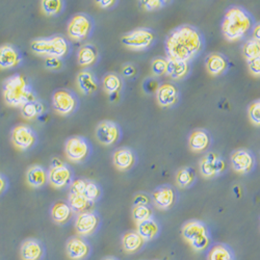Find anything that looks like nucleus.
I'll use <instances>...</instances> for the list:
<instances>
[{
    "label": "nucleus",
    "mask_w": 260,
    "mask_h": 260,
    "mask_svg": "<svg viewBox=\"0 0 260 260\" xmlns=\"http://www.w3.org/2000/svg\"><path fill=\"white\" fill-rule=\"evenodd\" d=\"M138 162V156L132 148L121 147L114 151L113 164L120 171L132 170Z\"/></svg>",
    "instance_id": "obj_17"
},
{
    "label": "nucleus",
    "mask_w": 260,
    "mask_h": 260,
    "mask_svg": "<svg viewBox=\"0 0 260 260\" xmlns=\"http://www.w3.org/2000/svg\"><path fill=\"white\" fill-rule=\"evenodd\" d=\"M151 204H152L151 196L146 192H139L134 197V206H151Z\"/></svg>",
    "instance_id": "obj_46"
},
{
    "label": "nucleus",
    "mask_w": 260,
    "mask_h": 260,
    "mask_svg": "<svg viewBox=\"0 0 260 260\" xmlns=\"http://www.w3.org/2000/svg\"><path fill=\"white\" fill-rule=\"evenodd\" d=\"M82 196L90 203L93 204V203L99 201L100 198L102 197V189L97 182H95L93 180L85 179L84 186L82 189Z\"/></svg>",
    "instance_id": "obj_34"
},
{
    "label": "nucleus",
    "mask_w": 260,
    "mask_h": 260,
    "mask_svg": "<svg viewBox=\"0 0 260 260\" xmlns=\"http://www.w3.org/2000/svg\"><path fill=\"white\" fill-rule=\"evenodd\" d=\"M211 145V137L206 129H194L188 137V147L193 152H204Z\"/></svg>",
    "instance_id": "obj_23"
},
{
    "label": "nucleus",
    "mask_w": 260,
    "mask_h": 260,
    "mask_svg": "<svg viewBox=\"0 0 260 260\" xmlns=\"http://www.w3.org/2000/svg\"><path fill=\"white\" fill-rule=\"evenodd\" d=\"M181 233L184 240L190 243L194 238H197L203 234L210 233L208 227L205 223L199 220H190L184 223L181 229Z\"/></svg>",
    "instance_id": "obj_25"
},
{
    "label": "nucleus",
    "mask_w": 260,
    "mask_h": 260,
    "mask_svg": "<svg viewBox=\"0 0 260 260\" xmlns=\"http://www.w3.org/2000/svg\"><path fill=\"white\" fill-rule=\"evenodd\" d=\"M248 115L251 122L254 125L256 126L260 125V100L259 99H256L249 105Z\"/></svg>",
    "instance_id": "obj_42"
},
{
    "label": "nucleus",
    "mask_w": 260,
    "mask_h": 260,
    "mask_svg": "<svg viewBox=\"0 0 260 260\" xmlns=\"http://www.w3.org/2000/svg\"><path fill=\"white\" fill-rule=\"evenodd\" d=\"M243 55L247 60L260 57V42L250 39L243 46Z\"/></svg>",
    "instance_id": "obj_38"
},
{
    "label": "nucleus",
    "mask_w": 260,
    "mask_h": 260,
    "mask_svg": "<svg viewBox=\"0 0 260 260\" xmlns=\"http://www.w3.org/2000/svg\"><path fill=\"white\" fill-rule=\"evenodd\" d=\"M122 246L127 253H137L145 246V241L137 231H127L122 236Z\"/></svg>",
    "instance_id": "obj_29"
},
{
    "label": "nucleus",
    "mask_w": 260,
    "mask_h": 260,
    "mask_svg": "<svg viewBox=\"0 0 260 260\" xmlns=\"http://www.w3.org/2000/svg\"><path fill=\"white\" fill-rule=\"evenodd\" d=\"M94 20L90 15L78 13L70 19L67 32L70 39L74 41H83L90 38L94 30Z\"/></svg>",
    "instance_id": "obj_6"
},
{
    "label": "nucleus",
    "mask_w": 260,
    "mask_h": 260,
    "mask_svg": "<svg viewBox=\"0 0 260 260\" xmlns=\"http://www.w3.org/2000/svg\"><path fill=\"white\" fill-rule=\"evenodd\" d=\"M156 36L154 31L147 27L136 28L132 31H128L121 38L122 44L135 51L148 50L155 43Z\"/></svg>",
    "instance_id": "obj_5"
},
{
    "label": "nucleus",
    "mask_w": 260,
    "mask_h": 260,
    "mask_svg": "<svg viewBox=\"0 0 260 260\" xmlns=\"http://www.w3.org/2000/svg\"><path fill=\"white\" fill-rule=\"evenodd\" d=\"M102 86L103 90L110 95L111 97L116 96L122 90L123 80L122 77L117 73H107L104 75L102 79Z\"/></svg>",
    "instance_id": "obj_31"
},
{
    "label": "nucleus",
    "mask_w": 260,
    "mask_h": 260,
    "mask_svg": "<svg viewBox=\"0 0 260 260\" xmlns=\"http://www.w3.org/2000/svg\"><path fill=\"white\" fill-rule=\"evenodd\" d=\"M252 39L260 42V24L259 22H256L252 28Z\"/></svg>",
    "instance_id": "obj_51"
},
{
    "label": "nucleus",
    "mask_w": 260,
    "mask_h": 260,
    "mask_svg": "<svg viewBox=\"0 0 260 260\" xmlns=\"http://www.w3.org/2000/svg\"><path fill=\"white\" fill-rule=\"evenodd\" d=\"M9 187V181L5 175L0 173V194L4 193Z\"/></svg>",
    "instance_id": "obj_50"
},
{
    "label": "nucleus",
    "mask_w": 260,
    "mask_h": 260,
    "mask_svg": "<svg viewBox=\"0 0 260 260\" xmlns=\"http://www.w3.org/2000/svg\"><path fill=\"white\" fill-rule=\"evenodd\" d=\"M95 4L100 9H112L118 5V2H116V0H98V2H95Z\"/></svg>",
    "instance_id": "obj_49"
},
{
    "label": "nucleus",
    "mask_w": 260,
    "mask_h": 260,
    "mask_svg": "<svg viewBox=\"0 0 260 260\" xmlns=\"http://www.w3.org/2000/svg\"><path fill=\"white\" fill-rule=\"evenodd\" d=\"M72 209L73 212L76 213H81L84 211H89V208L91 207L92 203H90L88 200H86L82 194H77V193H71L69 192L68 196V202H67Z\"/></svg>",
    "instance_id": "obj_36"
},
{
    "label": "nucleus",
    "mask_w": 260,
    "mask_h": 260,
    "mask_svg": "<svg viewBox=\"0 0 260 260\" xmlns=\"http://www.w3.org/2000/svg\"><path fill=\"white\" fill-rule=\"evenodd\" d=\"M64 153L73 162H83L89 159L92 153V145L86 138L74 136L66 141Z\"/></svg>",
    "instance_id": "obj_7"
},
{
    "label": "nucleus",
    "mask_w": 260,
    "mask_h": 260,
    "mask_svg": "<svg viewBox=\"0 0 260 260\" xmlns=\"http://www.w3.org/2000/svg\"><path fill=\"white\" fill-rule=\"evenodd\" d=\"M151 200L156 208L168 210L176 203L177 192L172 185H160L153 190L151 194Z\"/></svg>",
    "instance_id": "obj_15"
},
{
    "label": "nucleus",
    "mask_w": 260,
    "mask_h": 260,
    "mask_svg": "<svg viewBox=\"0 0 260 260\" xmlns=\"http://www.w3.org/2000/svg\"><path fill=\"white\" fill-rule=\"evenodd\" d=\"M159 85L160 84L156 78L149 77V78H146L143 82V90L146 94L152 95V94L156 93V91L159 88Z\"/></svg>",
    "instance_id": "obj_44"
},
{
    "label": "nucleus",
    "mask_w": 260,
    "mask_h": 260,
    "mask_svg": "<svg viewBox=\"0 0 260 260\" xmlns=\"http://www.w3.org/2000/svg\"><path fill=\"white\" fill-rule=\"evenodd\" d=\"M210 243H211V235H210V233H206L197 238H194V240H192L189 243V245L191 246V248L194 251L202 252L209 248Z\"/></svg>",
    "instance_id": "obj_40"
},
{
    "label": "nucleus",
    "mask_w": 260,
    "mask_h": 260,
    "mask_svg": "<svg viewBox=\"0 0 260 260\" xmlns=\"http://www.w3.org/2000/svg\"><path fill=\"white\" fill-rule=\"evenodd\" d=\"M205 68L210 75L220 76L228 71L229 60L223 53L212 52L205 58Z\"/></svg>",
    "instance_id": "obj_21"
},
{
    "label": "nucleus",
    "mask_w": 260,
    "mask_h": 260,
    "mask_svg": "<svg viewBox=\"0 0 260 260\" xmlns=\"http://www.w3.org/2000/svg\"><path fill=\"white\" fill-rule=\"evenodd\" d=\"M76 82L79 91L86 96L97 93L99 89L98 78L96 74L90 69H84L80 71L77 74Z\"/></svg>",
    "instance_id": "obj_22"
},
{
    "label": "nucleus",
    "mask_w": 260,
    "mask_h": 260,
    "mask_svg": "<svg viewBox=\"0 0 260 260\" xmlns=\"http://www.w3.org/2000/svg\"><path fill=\"white\" fill-rule=\"evenodd\" d=\"M26 181L34 188H40L48 183V171L40 165H32L26 172Z\"/></svg>",
    "instance_id": "obj_24"
},
{
    "label": "nucleus",
    "mask_w": 260,
    "mask_h": 260,
    "mask_svg": "<svg viewBox=\"0 0 260 260\" xmlns=\"http://www.w3.org/2000/svg\"><path fill=\"white\" fill-rule=\"evenodd\" d=\"M100 216L95 211H84L78 213L75 219V230L80 236L94 234L100 226Z\"/></svg>",
    "instance_id": "obj_14"
},
{
    "label": "nucleus",
    "mask_w": 260,
    "mask_h": 260,
    "mask_svg": "<svg viewBox=\"0 0 260 260\" xmlns=\"http://www.w3.org/2000/svg\"><path fill=\"white\" fill-rule=\"evenodd\" d=\"M190 72L189 62L174 60V59H168V69L167 75L174 79V80H181L185 78Z\"/></svg>",
    "instance_id": "obj_30"
},
{
    "label": "nucleus",
    "mask_w": 260,
    "mask_h": 260,
    "mask_svg": "<svg viewBox=\"0 0 260 260\" xmlns=\"http://www.w3.org/2000/svg\"><path fill=\"white\" fill-rule=\"evenodd\" d=\"M74 180V173L72 168L59 159H54L51 162L48 171V182L55 188H64L70 186Z\"/></svg>",
    "instance_id": "obj_9"
},
{
    "label": "nucleus",
    "mask_w": 260,
    "mask_h": 260,
    "mask_svg": "<svg viewBox=\"0 0 260 260\" xmlns=\"http://www.w3.org/2000/svg\"><path fill=\"white\" fill-rule=\"evenodd\" d=\"M200 173L205 178H214L222 175L227 169L226 160L216 152H207L200 160Z\"/></svg>",
    "instance_id": "obj_10"
},
{
    "label": "nucleus",
    "mask_w": 260,
    "mask_h": 260,
    "mask_svg": "<svg viewBox=\"0 0 260 260\" xmlns=\"http://www.w3.org/2000/svg\"><path fill=\"white\" fill-rule=\"evenodd\" d=\"M4 99L12 107H22L24 104L37 99V94L28 79L15 74L4 82Z\"/></svg>",
    "instance_id": "obj_3"
},
{
    "label": "nucleus",
    "mask_w": 260,
    "mask_h": 260,
    "mask_svg": "<svg viewBox=\"0 0 260 260\" xmlns=\"http://www.w3.org/2000/svg\"><path fill=\"white\" fill-rule=\"evenodd\" d=\"M137 232L140 234V236L145 242L153 241L154 238H156L159 235L160 226L158 222L154 218H152L142 223H139L137 227Z\"/></svg>",
    "instance_id": "obj_28"
},
{
    "label": "nucleus",
    "mask_w": 260,
    "mask_h": 260,
    "mask_svg": "<svg viewBox=\"0 0 260 260\" xmlns=\"http://www.w3.org/2000/svg\"><path fill=\"white\" fill-rule=\"evenodd\" d=\"M30 49L34 53L45 57L63 58L71 50L69 41L62 36H51L39 38L30 43Z\"/></svg>",
    "instance_id": "obj_4"
},
{
    "label": "nucleus",
    "mask_w": 260,
    "mask_h": 260,
    "mask_svg": "<svg viewBox=\"0 0 260 260\" xmlns=\"http://www.w3.org/2000/svg\"><path fill=\"white\" fill-rule=\"evenodd\" d=\"M233 250L225 244H216L209 249L207 260H234Z\"/></svg>",
    "instance_id": "obj_32"
},
{
    "label": "nucleus",
    "mask_w": 260,
    "mask_h": 260,
    "mask_svg": "<svg viewBox=\"0 0 260 260\" xmlns=\"http://www.w3.org/2000/svg\"><path fill=\"white\" fill-rule=\"evenodd\" d=\"M102 260H119V259L114 256H107V257H104Z\"/></svg>",
    "instance_id": "obj_52"
},
{
    "label": "nucleus",
    "mask_w": 260,
    "mask_h": 260,
    "mask_svg": "<svg viewBox=\"0 0 260 260\" xmlns=\"http://www.w3.org/2000/svg\"><path fill=\"white\" fill-rule=\"evenodd\" d=\"M42 11L47 16L59 15L64 9V2L62 0H44L41 3Z\"/></svg>",
    "instance_id": "obj_37"
},
{
    "label": "nucleus",
    "mask_w": 260,
    "mask_h": 260,
    "mask_svg": "<svg viewBox=\"0 0 260 260\" xmlns=\"http://www.w3.org/2000/svg\"><path fill=\"white\" fill-rule=\"evenodd\" d=\"M168 69V58L155 57L151 62V71L154 76H162L167 74Z\"/></svg>",
    "instance_id": "obj_41"
},
{
    "label": "nucleus",
    "mask_w": 260,
    "mask_h": 260,
    "mask_svg": "<svg viewBox=\"0 0 260 260\" xmlns=\"http://www.w3.org/2000/svg\"><path fill=\"white\" fill-rule=\"evenodd\" d=\"M168 4L169 3L165 2V0H145V2H140L142 8L147 12L158 11Z\"/></svg>",
    "instance_id": "obj_43"
},
{
    "label": "nucleus",
    "mask_w": 260,
    "mask_h": 260,
    "mask_svg": "<svg viewBox=\"0 0 260 260\" xmlns=\"http://www.w3.org/2000/svg\"><path fill=\"white\" fill-rule=\"evenodd\" d=\"M90 244L81 236H73L67 241L66 253L71 260H85L91 255Z\"/></svg>",
    "instance_id": "obj_16"
},
{
    "label": "nucleus",
    "mask_w": 260,
    "mask_h": 260,
    "mask_svg": "<svg viewBox=\"0 0 260 260\" xmlns=\"http://www.w3.org/2000/svg\"><path fill=\"white\" fill-rule=\"evenodd\" d=\"M22 62L20 50L11 44L0 46V69H13Z\"/></svg>",
    "instance_id": "obj_19"
},
{
    "label": "nucleus",
    "mask_w": 260,
    "mask_h": 260,
    "mask_svg": "<svg viewBox=\"0 0 260 260\" xmlns=\"http://www.w3.org/2000/svg\"><path fill=\"white\" fill-rule=\"evenodd\" d=\"M205 39L196 26L182 24L172 29L165 41L168 59L190 62L204 49Z\"/></svg>",
    "instance_id": "obj_1"
},
{
    "label": "nucleus",
    "mask_w": 260,
    "mask_h": 260,
    "mask_svg": "<svg viewBox=\"0 0 260 260\" xmlns=\"http://www.w3.org/2000/svg\"><path fill=\"white\" fill-rule=\"evenodd\" d=\"M230 165L238 174H248L254 170L256 158L249 149H237L230 155Z\"/></svg>",
    "instance_id": "obj_13"
},
{
    "label": "nucleus",
    "mask_w": 260,
    "mask_h": 260,
    "mask_svg": "<svg viewBox=\"0 0 260 260\" xmlns=\"http://www.w3.org/2000/svg\"><path fill=\"white\" fill-rule=\"evenodd\" d=\"M122 137V129L118 123L104 120L96 127L97 141L103 146H113L117 144Z\"/></svg>",
    "instance_id": "obj_12"
},
{
    "label": "nucleus",
    "mask_w": 260,
    "mask_h": 260,
    "mask_svg": "<svg viewBox=\"0 0 260 260\" xmlns=\"http://www.w3.org/2000/svg\"><path fill=\"white\" fill-rule=\"evenodd\" d=\"M196 172L190 167H184L176 173V182L181 188H188L196 182Z\"/></svg>",
    "instance_id": "obj_33"
},
{
    "label": "nucleus",
    "mask_w": 260,
    "mask_h": 260,
    "mask_svg": "<svg viewBox=\"0 0 260 260\" xmlns=\"http://www.w3.org/2000/svg\"><path fill=\"white\" fill-rule=\"evenodd\" d=\"M45 68L51 71H58L63 68V60L57 57H46Z\"/></svg>",
    "instance_id": "obj_45"
},
{
    "label": "nucleus",
    "mask_w": 260,
    "mask_h": 260,
    "mask_svg": "<svg viewBox=\"0 0 260 260\" xmlns=\"http://www.w3.org/2000/svg\"><path fill=\"white\" fill-rule=\"evenodd\" d=\"M73 211L70 208L69 204L64 201H57L55 202L50 210L51 219L54 223L58 225H64L67 224L70 219L72 218Z\"/></svg>",
    "instance_id": "obj_27"
},
{
    "label": "nucleus",
    "mask_w": 260,
    "mask_h": 260,
    "mask_svg": "<svg viewBox=\"0 0 260 260\" xmlns=\"http://www.w3.org/2000/svg\"><path fill=\"white\" fill-rule=\"evenodd\" d=\"M133 218L135 222L142 223L144 221H147L149 219L153 218V209L151 206H134L133 208Z\"/></svg>",
    "instance_id": "obj_39"
},
{
    "label": "nucleus",
    "mask_w": 260,
    "mask_h": 260,
    "mask_svg": "<svg viewBox=\"0 0 260 260\" xmlns=\"http://www.w3.org/2000/svg\"><path fill=\"white\" fill-rule=\"evenodd\" d=\"M137 73H138V70H137L135 64H133V63H126L122 68V75L128 79L136 77Z\"/></svg>",
    "instance_id": "obj_48"
},
{
    "label": "nucleus",
    "mask_w": 260,
    "mask_h": 260,
    "mask_svg": "<svg viewBox=\"0 0 260 260\" xmlns=\"http://www.w3.org/2000/svg\"><path fill=\"white\" fill-rule=\"evenodd\" d=\"M98 59H99V51L95 45L90 44V43L82 45L77 52L78 64L86 69L95 64Z\"/></svg>",
    "instance_id": "obj_26"
},
{
    "label": "nucleus",
    "mask_w": 260,
    "mask_h": 260,
    "mask_svg": "<svg viewBox=\"0 0 260 260\" xmlns=\"http://www.w3.org/2000/svg\"><path fill=\"white\" fill-rule=\"evenodd\" d=\"M21 108V114H22L23 118L27 120H32L38 117H40L45 111V105L43 104L38 99L30 101L26 104H24Z\"/></svg>",
    "instance_id": "obj_35"
},
{
    "label": "nucleus",
    "mask_w": 260,
    "mask_h": 260,
    "mask_svg": "<svg viewBox=\"0 0 260 260\" xmlns=\"http://www.w3.org/2000/svg\"><path fill=\"white\" fill-rule=\"evenodd\" d=\"M11 140L17 149L21 151H27L36 146L38 136L30 126L20 124L14 127L12 130Z\"/></svg>",
    "instance_id": "obj_11"
},
{
    "label": "nucleus",
    "mask_w": 260,
    "mask_h": 260,
    "mask_svg": "<svg viewBox=\"0 0 260 260\" xmlns=\"http://www.w3.org/2000/svg\"><path fill=\"white\" fill-rule=\"evenodd\" d=\"M247 62H248V68H249V71L251 72V74L256 77H259V75H260V57L247 60Z\"/></svg>",
    "instance_id": "obj_47"
},
{
    "label": "nucleus",
    "mask_w": 260,
    "mask_h": 260,
    "mask_svg": "<svg viewBox=\"0 0 260 260\" xmlns=\"http://www.w3.org/2000/svg\"><path fill=\"white\" fill-rule=\"evenodd\" d=\"M45 253L44 245L37 238H27L20 247V257L22 260H43Z\"/></svg>",
    "instance_id": "obj_18"
},
{
    "label": "nucleus",
    "mask_w": 260,
    "mask_h": 260,
    "mask_svg": "<svg viewBox=\"0 0 260 260\" xmlns=\"http://www.w3.org/2000/svg\"><path fill=\"white\" fill-rule=\"evenodd\" d=\"M254 16L244 7H230L224 14L221 29L224 38L229 42L244 39L255 24Z\"/></svg>",
    "instance_id": "obj_2"
},
{
    "label": "nucleus",
    "mask_w": 260,
    "mask_h": 260,
    "mask_svg": "<svg viewBox=\"0 0 260 260\" xmlns=\"http://www.w3.org/2000/svg\"><path fill=\"white\" fill-rule=\"evenodd\" d=\"M52 106L57 114L70 116L78 110L79 98L71 90L59 89L52 95Z\"/></svg>",
    "instance_id": "obj_8"
},
{
    "label": "nucleus",
    "mask_w": 260,
    "mask_h": 260,
    "mask_svg": "<svg viewBox=\"0 0 260 260\" xmlns=\"http://www.w3.org/2000/svg\"><path fill=\"white\" fill-rule=\"evenodd\" d=\"M158 104L162 107L174 106L179 101V90L175 84L166 82L159 85L155 93Z\"/></svg>",
    "instance_id": "obj_20"
}]
</instances>
